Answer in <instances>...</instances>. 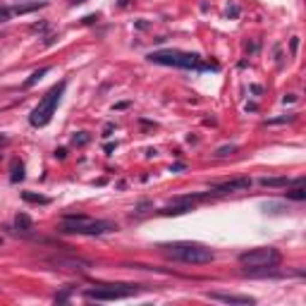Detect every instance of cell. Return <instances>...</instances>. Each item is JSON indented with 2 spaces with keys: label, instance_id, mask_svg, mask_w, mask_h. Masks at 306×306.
I'll return each mask as SVG.
<instances>
[{
  "label": "cell",
  "instance_id": "4",
  "mask_svg": "<svg viewBox=\"0 0 306 306\" xmlns=\"http://www.w3.org/2000/svg\"><path fill=\"white\" fill-rule=\"evenodd\" d=\"M283 261L280 251L275 246H256L240 254V263L246 273H268L273 268H278Z\"/></svg>",
  "mask_w": 306,
  "mask_h": 306
},
{
  "label": "cell",
  "instance_id": "11",
  "mask_svg": "<svg viewBox=\"0 0 306 306\" xmlns=\"http://www.w3.org/2000/svg\"><path fill=\"white\" fill-rule=\"evenodd\" d=\"M261 184L263 187H270V189H275V187H289V184H304V177H299V179H289V177H263Z\"/></svg>",
  "mask_w": 306,
  "mask_h": 306
},
{
  "label": "cell",
  "instance_id": "5",
  "mask_svg": "<svg viewBox=\"0 0 306 306\" xmlns=\"http://www.w3.org/2000/svg\"><path fill=\"white\" fill-rule=\"evenodd\" d=\"M65 88H67L65 79L58 82L53 88H48V93L39 101V106L31 110V115H29V122H31L34 127H45V125L53 120V115H55V110H58V103H60V98H63V93H65Z\"/></svg>",
  "mask_w": 306,
  "mask_h": 306
},
{
  "label": "cell",
  "instance_id": "17",
  "mask_svg": "<svg viewBox=\"0 0 306 306\" xmlns=\"http://www.w3.org/2000/svg\"><path fill=\"white\" fill-rule=\"evenodd\" d=\"M240 149L235 146V144H230V146H220L218 151H216V158H227V155H232V153H237Z\"/></svg>",
  "mask_w": 306,
  "mask_h": 306
},
{
  "label": "cell",
  "instance_id": "9",
  "mask_svg": "<svg viewBox=\"0 0 306 306\" xmlns=\"http://www.w3.org/2000/svg\"><path fill=\"white\" fill-rule=\"evenodd\" d=\"M211 299L216 302H222V304H235V306H249L256 304L254 297H246V294H230V292H208Z\"/></svg>",
  "mask_w": 306,
  "mask_h": 306
},
{
  "label": "cell",
  "instance_id": "22",
  "mask_svg": "<svg viewBox=\"0 0 306 306\" xmlns=\"http://www.w3.org/2000/svg\"><path fill=\"white\" fill-rule=\"evenodd\" d=\"M294 101H297V96H294V93H287V96L283 98V103H284V106H287V103H294Z\"/></svg>",
  "mask_w": 306,
  "mask_h": 306
},
{
  "label": "cell",
  "instance_id": "24",
  "mask_svg": "<svg viewBox=\"0 0 306 306\" xmlns=\"http://www.w3.org/2000/svg\"><path fill=\"white\" fill-rule=\"evenodd\" d=\"M182 170H184V165H182V163H177V165L170 168V173H182Z\"/></svg>",
  "mask_w": 306,
  "mask_h": 306
},
{
  "label": "cell",
  "instance_id": "14",
  "mask_svg": "<svg viewBox=\"0 0 306 306\" xmlns=\"http://www.w3.org/2000/svg\"><path fill=\"white\" fill-rule=\"evenodd\" d=\"M48 72H50V67H41V69H36V72H34V74H31V77L24 82V88H31L34 84H36V82H39V79H41V77H45Z\"/></svg>",
  "mask_w": 306,
  "mask_h": 306
},
{
  "label": "cell",
  "instance_id": "19",
  "mask_svg": "<svg viewBox=\"0 0 306 306\" xmlns=\"http://www.w3.org/2000/svg\"><path fill=\"white\" fill-rule=\"evenodd\" d=\"M10 17H12V7H0V24H5V22H10Z\"/></svg>",
  "mask_w": 306,
  "mask_h": 306
},
{
  "label": "cell",
  "instance_id": "21",
  "mask_svg": "<svg viewBox=\"0 0 306 306\" xmlns=\"http://www.w3.org/2000/svg\"><path fill=\"white\" fill-rule=\"evenodd\" d=\"M69 292H72V289H65L63 294H55V302H67V297H69Z\"/></svg>",
  "mask_w": 306,
  "mask_h": 306
},
{
  "label": "cell",
  "instance_id": "29",
  "mask_svg": "<svg viewBox=\"0 0 306 306\" xmlns=\"http://www.w3.org/2000/svg\"><path fill=\"white\" fill-rule=\"evenodd\" d=\"M2 241H5V240H2V237H0V246H2Z\"/></svg>",
  "mask_w": 306,
  "mask_h": 306
},
{
  "label": "cell",
  "instance_id": "2",
  "mask_svg": "<svg viewBox=\"0 0 306 306\" xmlns=\"http://www.w3.org/2000/svg\"><path fill=\"white\" fill-rule=\"evenodd\" d=\"M158 249L168 259L187 263V265H206L216 259V254L206 244H198V241H168V244H160Z\"/></svg>",
  "mask_w": 306,
  "mask_h": 306
},
{
  "label": "cell",
  "instance_id": "16",
  "mask_svg": "<svg viewBox=\"0 0 306 306\" xmlns=\"http://www.w3.org/2000/svg\"><path fill=\"white\" fill-rule=\"evenodd\" d=\"M287 198H292V201H304V198H306L304 184H294V189H289V192H287Z\"/></svg>",
  "mask_w": 306,
  "mask_h": 306
},
{
  "label": "cell",
  "instance_id": "8",
  "mask_svg": "<svg viewBox=\"0 0 306 306\" xmlns=\"http://www.w3.org/2000/svg\"><path fill=\"white\" fill-rule=\"evenodd\" d=\"M50 265H55V268H60V270H79V273H84L91 268V263L84 261V259H74V256H53V259H48Z\"/></svg>",
  "mask_w": 306,
  "mask_h": 306
},
{
  "label": "cell",
  "instance_id": "15",
  "mask_svg": "<svg viewBox=\"0 0 306 306\" xmlns=\"http://www.w3.org/2000/svg\"><path fill=\"white\" fill-rule=\"evenodd\" d=\"M39 7H45V2H31V5H17V7H12V12H15V15H26V12H34V10H39Z\"/></svg>",
  "mask_w": 306,
  "mask_h": 306
},
{
  "label": "cell",
  "instance_id": "6",
  "mask_svg": "<svg viewBox=\"0 0 306 306\" xmlns=\"http://www.w3.org/2000/svg\"><path fill=\"white\" fill-rule=\"evenodd\" d=\"M144 287L141 284H125V283H117V284H110V283H101L96 284L93 289H84L82 294L91 299V302H117V299H127V297H136L141 294Z\"/></svg>",
  "mask_w": 306,
  "mask_h": 306
},
{
  "label": "cell",
  "instance_id": "27",
  "mask_svg": "<svg viewBox=\"0 0 306 306\" xmlns=\"http://www.w3.org/2000/svg\"><path fill=\"white\" fill-rule=\"evenodd\" d=\"M112 130H115V125H108V127H106V134H103V136H110V134H112Z\"/></svg>",
  "mask_w": 306,
  "mask_h": 306
},
{
  "label": "cell",
  "instance_id": "12",
  "mask_svg": "<svg viewBox=\"0 0 306 306\" xmlns=\"http://www.w3.org/2000/svg\"><path fill=\"white\" fill-rule=\"evenodd\" d=\"M22 198L29 201V203H39V206H48L50 198L44 197V194H34V192H22Z\"/></svg>",
  "mask_w": 306,
  "mask_h": 306
},
{
  "label": "cell",
  "instance_id": "20",
  "mask_svg": "<svg viewBox=\"0 0 306 306\" xmlns=\"http://www.w3.org/2000/svg\"><path fill=\"white\" fill-rule=\"evenodd\" d=\"M294 120V115H284V117H273V120H268V125H283V122H292Z\"/></svg>",
  "mask_w": 306,
  "mask_h": 306
},
{
  "label": "cell",
  "instance_id": "10",
  "mask_svg": "<svg viewBox=\"0 0 306 306\" xmlns=\"http://www.w3.org/2000/svg\"><path fill=\"white\" fill-rule=\"evenodd\" d=\"M15 227H17V232L22 235V237H34V220L29 218L26 213H17L15 216Z\"/></svg>",
  "mask_w": 306,
  "mask_h": 306
},
{
  "label": "cell",
  "instance_id": "25",
  "mask_svg": "<svg viewBox=\"0 0 306 306\" xmlns=\"http://www.w3.org/2000/svg\"><path fill=\"white\" fill-rule=\"evenodd\" d=\"M65 155H67V151H65V149H58V151H55V158H60V160H63Z\"/></svg>",
  "mask_w": 306,
  "mask_h": 306
},
{
  "label": "cell",
  "instance_id": "26",
  "mask_svg": "<svg viewBox=\"0 0 306 306\" xmlns=\"http://www.w3.org/2000/svg\"><path fill=\"white\" fill-rule=\"evenodd\" d=\"M297 48H299V39L294 36V39H292V53H297Z\"/></svg>",
  "mask_w": 306,
  "mask_h": 306
},
{
  "label": "cell",
  "instance_id": "18",
  "mask_svg": "<svg viewBox=\"0 0 306 306\" xmlns=\"http://www.w3.org/2000/svg\"><path fill=\"white\" fill-rule=\"evenodd\" d=\"M88 141H91V136H88V131H79V134L74 136V144H77V146H87Z\"/></svg>",
  "mask_w": 306,
  "mask_h": 306
},
{
  "label": "cell",
  "instance_id": "23",
  "mask_svg": "<svg viewBox=\"0 0 306 306\" xmlns=\"http://www.w3.org/2000/svg\"><path fill=\"white\" fill-rule=\"evenodd\" d=\"M93 22H98V15H87L84 17V24H93Z\"/></svg>",
  "mask_w": 306,
  "mask_h": 306
},
{
  "label": "cell",
  "instance_id": "1",
  "mask_svg": "<svg viewBox=\"0 0 306 306\" xmlns=\"http://www.w3.org/2000/svg\"><path fill=\"white\" fill-rule=\"evenodd\" d=\"M151 63L165 67H177V69H194V72H218V63H206L198 53H187V50H177V48H165V50H151L146 55Z\"/></svg>",
  "mask_w": 306,
  "mask_h": 306
},
{
  "label": "cell",
  "instance_id": "7",
  "mask_svg": "<svg viewBox=\"0 0 306 306\" xmlns=\"http://www.w3.org/2000/svg\"><path fill=\"white\" fill-rule=\"evenodd\" d=\"M249 187H251L249 177H237V179H227V182H220V184H211L208 194L211 197H225V194H235V192H246Z\"/></svg>",
  "mask_w": 306,
  "mask_h": 306
},
{
  "label": "cell",
  "instance_id": "13",
  "mask_svg": "<svg viewBox=\"0 0 306 306\" xmlns=\"http://www.w3.org/2000/svg\"><path fill=\"white\" fill-rule=\"evenodd\" d=\"M22 179H24V163L15 160V163H12V175H10V182H12V184H17V182H22Z\"/></svg>",
  "mask_w": 306,
  "mask_h": 306
},
{
  "label": "cell",
  "instance_id": "3",
  "mask_svg": "<svg viewBox=\"0 0 306 306\" xmlns=\"http://www.w3.org/2000/svg\"><path fill=\"white\" fill-rule=\"evenodd\" d=\"M58 232H63V235H91V237H93V235L117 232V222L88 218L84 213H65L60 227H58Z\"/></svg>",
  "mask_w": 306,
  "mask_h": 306
},
{
  "label": "cell",
  "instance_id": "28",
  "mask_svg": "<svg viewBox=\"0 0 306 306\" xmlns=\"http://www.w3.org/2000/svg\"><path fill=\"white\" fill-rule=\"evenodd\" d=\"M82 2H87V0H69V5H82Z\"/></svg>",
  "mask_w": 306,
  "mask_h": 306
}]
</instances>
